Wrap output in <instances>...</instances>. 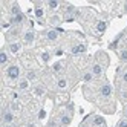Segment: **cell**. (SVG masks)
<instances>
[{"instance_id": "obj_29", "label": "cell", "mask_w": 127, "mask_h": 127, "mask_svg": "<svg viewBox=\"0 0 127 127\" xmlns=\"http://www.w3.org/2000/svg\"><path fill=\"white\" fill-rule=\"evenodd\" d=\"M123 115H124V118H126V120H127V106L124 107V110H123Z\"/></svg>"}, {"instance_id": "obj_18", "label": "cell", "mask_w": 127, "mask_h": 127, "mask_svg": "<svg viewBox=\"0 0 127 127\" xmlns=\"http://www.w3.org/2000/svg\"><path fill=\"white\" fill-rule=\"evenodd\" d=\"M106 29H107V23L103 22V20H99V22L96 23V32L103 34V32H106Z\"/></svg>"}, {"instance_id": "obj_8", "label": "cell", "mask_w": 127, "mask_h": 127, "mask_svg": "<svg viewBox=\"0 0 127 127\" xmlns=\"http://www.w3.org/2000/svg\"><path fill=\"white\" fill-rule=\"evenodd\" d=\"M58 121H60V126H64L67 127L70 123H72V113L70 112H63L58 118Z\"/></svg>"}, {"instance_id": "obj_9", "label": "cell", "mask_w": 127, "mask_h": 127, "mask_svg": "<svg viewBox=\"0 0 127 127\" xmlns=\"http://www.w3.org/2000/svg\"><path fill=\"white\" fill-rule=\"evenodd\" d=\"M22 40H23V43H25V44H32V43H34V40H35V32H34L32 29L25 31V32H23Z\"/></svg>"}, {"instance_id": "obj_14", "label": "cell", "mask_w": 127, "mask_h": 127, "mask_svg": "<svg viewBox=\"0 0 127 127\" xmlns=\"http://www.w3.org/2000/svg\"><path fill=\"white\" fill-rule=\"evenodd\" d=\"M74 55H78V54H83V52H86V44H77V46H74L72 48V51H70Z\"/></svg>"}, {"instance_id": "obj_28", "label": "cell", "mask_w": 127, "mask_h": 127, "mask_svg": "<svg viewBox=\"0 0 127 127\" xmlns=\"http://www.w3.org/2000/svg\"><path fill=\"white\" fill-rule=\"evenodd\" d=\"M123 12H124V14H127V2H124V3H123Z\"/></svg>"}, {"instance_id": "obj_20", "label": "cell", "mask_w": 127, "mask_h": 127, "mask_svg": "<svg viewBox=\"0 0 127 127\" xmlns=\"http://www.w3.org/2000/svg\"><path fill=\"white\" fill-rule=\"evenodd\" d=\"M83 80L86 81V83H92V81L95 80V77H94V74L90 70H87V72H84V74H83Z\"/></svg>"}, {"instance_id": "obj_4", "label": "cell", "mask_w": 127, "mask_h": 127, "mask_svg": "<svg viewBox=\"0 0 127 127\" xmlns=\"http://www.w3.org/2000/svg\"><path fill=\"white\" fill-rule=\"evenodd\" d=\"M106 120L99 115H90V121H89V127H106Z\"/></svg>"}, {"instance_id": "obj_23", "label": "cell", "mask_w": 127, "mask_h": 127, "mask_svg": "<svg viewBox=\"0 0 127 127\" xmlns=\"http://www.w3.org/2000/svg\"><path fill=\"white\" fill-rule=\"evenodd\" d=\"M61 69H63V63H61V61H58V63H55V64H54V66H52V70H54V72H60Z\"/></svg>"}, {"instance_id": "obj_10", "label": "cell", "mask_w": 127, "mask_h": 127, "mask_svg": "<svg viewBox=\"0 0 127 127\" xmlns=\"http://www.w3.org/2000/svg\"><path fill=\"white\" fill-rule=\"evenodd\" d=\"M0 64H2V67H5V69L9 66V55H8L6 48H2V51H0Z\"/></svg>"}, {"instance_id": "obj_27", "label": "cell", "mask_w": 127, "mask_h": 127, "mask_svg": "<svg viewBox=\"0 0 127 127\" xmlns=\"http://www.w3.org/2000/svg\"><path fill=\"white\" fill-rule=\"evenodd\" d=\"M44 116H46V112H44V110H43V109H41V110L38 112V120H43V118H44Z\"/></svg>"}, {"instance_id": "obj_21", "label": "cell", "mask_w": 127, "mask_h": 127, "mask_svg": "<svg viewBox=\"0 0 127 127\" xmlns=\"http://www.w3.org/2000/svg\"><path fill=\"white\" fill-rule=\"evenodd\" d=\"M34 94L37 95V96H41V95H44V86H35L34 87Z\"/></svg>"}, {"instance_id": "obj_1", "label": "cell", "mask_w": 127, "mask_h": 127, "mask_svg": "<svg viewBox=\"0 0 127 127\" xmlns=\"http://www.w3.org/2000/svg\"><path fill=\"white\" fill-rule=\"evenodd\" d=\"M20 74H22V70H20L19 64H9V66L5 69V75H6V78L11 80V81H19V80L22 78Z\"/></svg>"}, {"instance_id": "obj_3", "label": "cell", "mask_w": 127, "mask_h": 127, "mask_svg": "<svg viewBox=\"0 0 127 127\" xmlns=\"http://www.w3.org/2000/svg\"><path fill=\"white\" fill-rule=\"evenodd\" d=\"M15 123V113L11 109H3L2 110V124H14Z\"/></svg>"}, {"instance_id": "obj_12", "label": "cell", "mask_w": 127, "mask_h": 127, "mask_svg": "<svg viewBox=\"0 0 127 127\" xmlns=\"http://www.w3.org/2000/svg\"><path fill=\"white\" fill-rule=\"evenodd\" d=\"M20 49H22V43H19V41H11L9 44H8V51H9L11 54H19L20 52Z\"/></svg>"}, {"instance_id": "obj_26", "label": "cell", "mask_w": 127, "mask_h": 127, "mask_svg": "<svg viewBox=\"0 0 127 127\" xmlns=\"http://www.w3.org/2000/svg\"><path fill=\"white\" fill-rule=\"evenodd\" d=\"M116 127H127V120L126 118H121V120L116 123Z\"/></svg>"}, {"instance_id": "obj_19", "label": "cell", "mask_w": 127, "mask_h": 127, "mask_svg": "<svg viewBox=\"0 0 127 127\" xmlns=\"http://www.w3.org/2000/svg\"><path fill=\"white\" fill-rule=\"evenodd\" d=\"M46 6L49 8L51 11H54V9H57V8H60V2H57V0H48Z\"/></svg>"}, {"instance_id": "obj_15", "label": "cell", "mask_w": 127, "mask_h": 127, "mask_svg": "<svg viewBox=\"0 0 127 127\" xmlns=\"http://www.w3.org/2000/svg\"><path fill=\"white\" fill-rule=\"evenodd\" d=\"M118 58H120L123 63H127V48L118 49Z\"/></svg>"}, {"instance_id": "obj_24", "label": "cell", "mask_w": 127, "mask_h": 127, "mask_svg": "<svg viewBox=\"0 0 127 127\" xmlns=\"http://www.w3.org/2000/svg\"><path fill=\"white\" fill-rule=\"evenodd\" d=\"M58 126H60V121L55 120V118H52V120L48 123V127H58Z\"/></svg>"}, {"instance_id": "obj_17", "label": "cell", "mask_w": 127, "mask_h": 127, "mask_svg": "<svg viewBox=\"0 0 127 127\" xmlns=\"http://www.w3.org/2000/svg\"><path fill=\"white\" fill-rule=\"evenodd\" d=\"M120 80H121V83H123V86H126L127 87V67H124L123 70H120Z\"/></svg>"}, {"instance_id": "obj_22", "label": "cell", "mask_w": 127, "mask_h": 127, "mask_svg": "<svg viewBox=\"0 0 127 127\" xmlns=\"http://www.w3.org/2000/svg\"><path fill=\"white\" fill-rule=\"evenodd\" d=\"M26 78H28L29 81H34V80H37V72L35 70H29V72H26Z\"/></svg>"}, {"instance_id": "obj_5", "label": "cell", "mask_w": 127, "mask_h": 127, "mask_svg": "<svg viewBox=\"0 0 127 127\" xmlns=\"http://www.w3.org/2000/svg\"><path fill=\"white\" fill-rule=\"evenodd\" d=\"M104 70H106L104 64H101V63H98V61H95L94 64H92V67H90V72L94 74V77H95V78L103 77V75H104Z\"/></svg>"}, {"instance_id": "obj_13", "label": "cell", "mask_w": 127, "mask_h": 127, "mask_svg": "<svg viewBox=\"0 0 127 127\" xmlns=\"http://www.w3.org/2000/svg\"><path fill=\"white\" fill-rule=\"evenodd\" d=\"M19 14H22V9H20L19 3H17V2H12V3H11V8H9V15H11V17H15V15H19Z\"/></svg>"}, {"instance_id": "obj_6", "label": "cell", "mask_w": 127, "mask_h": 127, "mask_svg": "<svg viewBox=\"0 0 127 127\" xmlns=\"http://www.w3.org/2000/svg\"><path fill=\"white\" fill-rule=\"evenodd\" d=\"M60 32H63V31H60V29H48L46 32H44V35H46L48 41L54 43V41H57L60 38Z\"/></svg>"}, {"instance_id": "obj_2", "label": "cell", "mask_w": 127, "mask_h": 127, "mask_svg": "<svg viewBox=\"0 0 127 127\" xmlns=\"http://www.w3.org/2000/svg\"><path fill=\"white\" fill-rule=\"evenodd\" d=\"M112 92H113V89H112L110 83H107V81H104V83L98 87V94H99V96L104 98V99H109V98H110V96H112Z\"/></svg>"}, {"instance_id": "obj_25", "label": "cell", "mask_w": 127, "mask_h": 127, "mask_svg": "<svg viewBox=\"0 0 127 127\" xmlns=\"http://www.w3.org/2000/svg\"><path fill=\"white\" fill-rule=\"evenodd\" d=\"M41 60H43L44 63H48V61L51 60V54H49V52H43V54H41Z\"/></svg>"}, {"instance_id": "obj_7", "label": "cell", "mask_w": 127, "mask_h": 127, "mask_svg": "<svg viewBox=\"0 0 127 127\" xmlns=\"http://www.w3.org/2000/svg\"><path fill=\"white\" fill-rule=\"evenodd\" d=\"M17 89H19L20 92H26V90H29L31 89V81L26 78V77L20 78L19 81H17Z\"/></svg>"}, {"instance_id": "obj_16", "label": "cell", "mask_w": 127, "mask_h": 127, "mask_svg": "<svg viewBox=\"0 0 127 127\" xmlns=\"http://www.w3.org/2000/svg\"><path fill=\"white\" fill-rule=\"evenodd\" d=\"M57 87H58L60 90H64V89L67 87V80H66L64 77H60V78L57 80Z\"/></svg>"}, {"instance_id": "obj_11", "label": "cell", "mask_w": 127, "mask_h": 127, "mask_svg": "<svg viewBox=\"0 0 127 127\" xmlns=\"http://www.w3.org/2000/svg\"><path fill=\"white\" fill-rule=\"evenodd\" d=\"M34 15L37 20H43L44 17V9H43V2H35V9H34Z\"/></svg>"}, {"instance_id": "obj_30", "label": "cell", "mask_w": 127, "mask_h": 127, "mask_svg": "<svg viewBox=\"0 0 127 127\" xmlns=\"http://www.w3.org/2000/svg\"><path fill=\"white\" fill-rule=\"evenodd\" d=\"M2 127H15L14 124H2Z\"/></svg>"}]
</instances>
